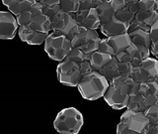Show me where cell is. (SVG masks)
<instances>
[{
	"mask_svg": "<svg viewBox=\"0 0 158 134\" xmlns=\"http://www.w3.org/2000/svg\"><path fill=\"white\" fill-rule=\"evenodd\" d=\"M108 87L109 82L107 79L99 72L93 71L85 76H82L76 87L84 99L97 100L103 97Z\"/></svg>",
	"mask_w": 158,
	"mask_h": 134,
	"instance_id": "1",
	"label": "cell"
},
{
	"mask_svg": "<svg viewBox=\"0 0 158 134\" xmlns=\"http://www.w3.org/2000/svg\"><path fill=\"white\" fill-rule=\"evenodd\" d=\"M83 124L82 113L75 107H66L57 113L53 121V127L61 134H77Z\"/></svg>",
	"mask_w": 158,
	"mask_h": 134,
	"instance_id": "2",
	"label": "cell"
},
{
	"mask_svg": "<svg viewBox=\"0 0 158 134\" xmlns=\"http://www.w3.org/2000/svg\"><path fill=\"white\" fill-rule=\"evenodd\" d=\"M149 120L144 112L132 111L127 109L121 116L117 125L118 134H146Z\"/></svg>",
	"mask_w": 158,
	"mask_h": 134,
	"instance_id": "3",
	"label": "cell"
},
{
	"mask_svg": "<svg viewBox=\"0 0 158 134\" xmlns=\"http://www.w3.org/2000/svg\"><path fill=\"white\" fill-rule=\"evenodd\" d=\"M71 49V41L65 35L51 32L44 40V51L53 61H63Z\"/></svg>",
	"mask_w": 158,
	"mask_h": 134,
	"instance_id": "4",
	"label": "cell"
},
{
	"mask_svg": "<svg viewBox=\"0 0 158 134\" xmlns=\"http://www.w3.org/2000/svg\"><path fill=\"white\" fill-rule=\"evenodd\" d=\"M74 14L64 12L61 9L59 10L58 13L51 19L52 32L65 35L71 41V39L75 36L79 29V25L77 24Z\"/></svg>",
	"mask_w": 158,
	"mask_h": 134,
	"instance_id": "5",
	"label": "cell"
},
{
	"mask_svg": "<svg viewBox=\"0 0 158 134\" xmlns=\"http://www.w3.org/2000/svg\"><path fill=\"white\" fill-rule=\"evenodd\" d=\"M56 76L59 83L70 87H76L82 78L79 64L68 60L59 62L56 68Z\"/></svg>",
	"mask_w": 158,
	"mask_h": 134,
	"instance_id": "6",
	"label": "cell"
},
{
	"mask_svg": "<svg viewBox=\"0 0 158 134\" xmlns=\"http://www.w3.org/2000/svg\"><path fill=\"white\" fill-rule=\"evenodd\" d=\"M101 38L99 37L96 30H89L83 27H79L77 33L71 39L73 48H78L89 55L98 50L99 42Z\"/></svg>",
	"mask_w": 158,
	"mask_h": 134,
	"instance_id": "7",
	"label": "cell"
},
{
	"mask_svg": "<svg viewBox=\"0 0 158 134\" xmlns=\"http://www.w3.org/2000/svg\"><path fill=\"white\" fill-rule=\"evenodd\" d=\"M158 74V60L148 57L139 66L133 67L131 77L135 83H145L152 81Z\"/></svg>",
	"mask_w": 158,
	"mask_h": 134,
	"instance_id": "8",
	"label": "cell"
},
{
	"mask_svg": "<svg viewBox=\"0 0 158 134\" xmlns=\"http://www.w3.org/2000/svg\"><path fill=\"white\" fill-rule=\"evenodd\" d=\"M103 98L107 102L108 105L111 106L113 109L121 110V109L127 108L130 94L125 91H123V89L109 83V87L105 93H104Z\"/></svg>",
	"mask_w": 158,
	"mask_h": 134,
	"instance_id": "9",
	"label": "cell"
},
{
	"mask_svg": "<svg viewBox=\"0 0 158 134\" xmlns=\"http://www.w3.org/2000/svg\"><path fill=\"white\" fill-rule=\"evenodd\" d=\"M158 19L157 10H138L135 18L128 26V31L141 29L150 31V28Z\"/></svg>",
	"mask_w": 158,
	"mask_h": 134,
	"instance_id": "10",
	"label": "cell"
},
{
	"mask_svg": "<svg viewBox=\"0 0 158 134\" xmlns=\"http://www.w3.org/2000/svg\"><path fill=\"white\" fill-rule=\"evenodd\" d=\"M16 16L10 11H0V40H12L18 31Z\"/></svg>",
	"mask_w": 158,
	"mask_h": 134,
	"instance_id": "11",
	"label": "cell"
},
{
	"mask_svg": "<svg viewBox=\"0 0 158 134\" xmlns=\"http://www.w3.org/2000/svg\"><path fill=\"white\" fill-rule=\"evenodd\" d=\"M79 27H83L89 30H97L100 27V21L95 8L86 10H78L74 14Z\"/></svg>",
	"mask_w": 158,
	"mask_h": 134,
	"instance_id": "12",
	"label": "cell"
},
{
	"mask_svg": "<svg viewBox=\"0 0 158 134\" xmlns=\"http://www.w3.org/2000/svg\"><path fill=\"white\" fill-rule=\"evenodd\" d=\"M17 33L19 35L20 39H21V41L27 43L29 45H33V46L44 43V40L47 39L48 35V33H46V32L37 31V30L30 27L29 25L19 26Z\"/></svg>",
	"mask_w": 158,
	"mask_h": 134,
	"instance_id": "13",
	"label": "cell"
},
{
	"mask_svg": "<svg viewBox=\"0 0 158 134\" xmlns=\"http://www.w3.org/2000/svg\"><path fill=\"white\" fill-rule=\"evenodd\" d=\"M157 99V96H144L142 93H131L127 109L137 112H144Z\"/></svg>",
	"mask_w": 158,
	"mask_h": 134,
	"instance_id": "14",
	"label": "cell"
},
{
	"mask_svg": "<svg viewBox=\"0 0 158 134\" xmlns=\"http://www.w3.org/2000/svg\"><path fill=\"white\" fill-rule=\"evenodd\" d=\"M100 31L105 35L106 37L116 36V35H121L123 33L128 32V25L122 22L121 20L114 17L109 22L100 25Z\"/></svg>",
	"mask_w": 158,
	"mask_h": 134,
	"instance_id": "15",
	"label": "cell"
},
{
	"mask_svg": "<svg viewBox=\"0 0 158 134\" xmlns=\"http://www.w3.org/2000/svg\"><path fill=\"white\" fill-rule=\"evenodd\" d=\"M126 52L128 54L131 59V64L133 67L139 66L144 59L150 57V49L141 46V45L131 44L128 48H127Z\"/></svg>",
	"mask_w": 158,
	"mask_h": 134,
	"instance_id": "16",
	"label": "cell"
},
{
	"mask_svg": "<svg viewBox=\"0 0 158 134\" xmlns=\"http://www.w3.org/2000/svg\"><path fill=\"white\" fill-rule=\"evenodd\" d=\"M107 40L111 44L114 51H115V56L118 53L126 51L127 48H128V46L131 44L128 33H123L121 35H116V36L107 37Z\"/></svg>",
	"mask_w": 158,
	"mask_h": 134,
	"instance_id": "17",
	"label": "cell"
},
{
	"mask_svg": "<svg viewBox=\"0 0 158 134\" xmlns=\"http://www.w3.org/2000/svg\"><path fill=\"white\" fill-rule=\"evenodd\" d=\"M43 13L42 12V4L40 2H36L32 7L27 9L26 11L16 15V20L19 26L23 25H29L32 20L37 16V15Z\"/></svg>",
	"mask_w": 158,
	"mask_h": 134,
	"instance_id": "18",
	"label": "cell"
},
{
	"mask_svg": "<svg viewBox=\"0 0 158 134\" xmlns=\"http://www.w3.org/2000/svg\"><path fill=\"white\" fill-rule=\"evenodd\" d=\"M127 33L130 35L131 41L132 44L141 45V46H144V47H147L150 49L152 41L150 38L149 31H145V30H141V29H136V30H132V31H128Z\"/></svg>",
	"mask_w": 158,
	"mask_h": 134,
	"instance_id": "19",
	"label": "cell"
},
{
	"mask_svg": "<svg viewBox=\"0 0 158 134\" xmlns=\"http://www.w3.org/2000/svg\"><path fill=\"white\" fill-rule=\"evenodd\" d=\"M99 73L107 79L109 83L115 78L118 77V61L117 58L115 56L112 57V59L99 71Z\"/></svg>",
	"mask_w": 158,
	"mask_h": 134,
	"instance_id": "20",
	"label": "cell"
},
{
	"mask_svg": "<svg viewBox=\"0 0 158 134\" xmlns=\"http://www.w3.org/2000/svg\"><path fill=\"white\" fill-rule=\"evenodd\" d=\"M111 55H108V54H104L102 52H99L98 50L95 52L91 53L89 55V62L91 64V67L93 71H96L99 72L100 69L105 66V65L110 61L112 59Z\"/></svg>",
	"mask_w": 158,
	"mask_h": 134,
	"instance_id": "21",
	"label": "cell"
},
{
	"mask_svg": "<svg viewBox=\"0 0 158 134\" xmlns=\"http://www.w3.org/2000/svg\"><path fill=\"white\" fill-rule=\"evenodd\" d=\"M95 9H96L97 14H98L100 25L109 22L110 20H112L114 17H115L116 12L114 11V9L111 6L109 0H108V1H105V2L100 3L99 5H97V6L95 7Z\"/></svg>",
	"mask_w": 158,
	"mask_h": 134,
	"instance_id": "22",
	"label": "cell"
},
{
	"mask_svg": "<svg viewBox=\"0 0 158 134\" xmlns=\"http://www.w3.org/2000/svg\"><path fill=\"white\" fill-rule=\"evenodd\" d=\"M29 26L35 30H37V31L49 33L52 31V20L44 14L41 13L37 15L32 20L31 23L29 24Z\"/></svg>",
	"mask_w": 158,
	"mask_h": 134,
	"instance_id": "23",
	"label": "cell"
},
{
	"mask_svg": "<svg viewBox=\"0 0 158 134\" xmlns=\"http://www.w3.org/2000/svg\"><path fill=\"white\" fill-rule=\"evenodd\" d=\"M110 83L113 84L114 87H117L118 88L123 89V91H125L128 94H131V88L133 86H135V82L131 78V77H120L118 76L114 78Z\"/></svg>",
	"mask_w": 158,
	"mask_h": 134,
	"instance_id": "24",
	"label": "cell"
},
{
	"mask_svg": "<svg viewBox=\"0 0 158 134\" xmlns=\"http://www.w3.org/2000/svg\"><path fill=\"white\" fill-rule=\"evenodd\" d=\"M36 2H37L36 0H19V1L9 5L7 8L13 15L16 16V15L26 11L27 9L32 7Z\"/></svg>",
	"mask_w": 158,
	"mask_h": 134,
	"instance_id": "25",
	"label": "cell"
},
{
	"mask_svg": "<svg viewBox=\"0 0 158 134\" xmlns=\"http://www.w3.org/2000/svg\"><path fill=\"white\" fill-rule=\"evenodd\" d=\"M135 16V13L127 6H125L121 10H118V11L116 12V14H115V17L117 19L121 20L122 22L126 23L127 25H128V26H130V24L131 23Z\"/></svg>",
	"mask_w": 158,
	"mask_h": 134,
	"instance_id": "26",
	"label": "cell"
},
{
	"mask_svg": "<svg viewBox=\"0 0 158 134\" xmlns=\"http://www.w3.org/2000/svg\"><path fill=\"white\" fill-rule=\"evenodd\" d=\"M60 9L67 13H76L80 7V0H60L59 1Z\"/></svg>",
	"mask_w": 158,
	"mask_h": 134,
	"instance_id": "27",
	"label": "cell"
},
{
	"mask_svg": "<svg viewBox=\"0 0 158 134\" xmlns=\"http://www.w3.org/2000/svg\"><path fill=\"white\" fill-rule=\"evenodd\" d=\"M89 55L85 54L80 49L72 47L71 51L68 53V55L64 60H68V61H72V62H75V63L79 64V63H81L83 61H85V60L89 59Z\"/></svg>",
	"mask_w": 158,
	"mask_h": 134,
	"instance_id": "28",
	"label": "cell"
},
{
	"mask_svg": "<svg viewBox=\"0 0 158 134\" xmlns=\"http://www.w3.org/2000/svg\"><path fill=\"white\" fill-rule=\"evenodd\" d=\"M150 124L158 123V99L144 111Z\"/></svg>",
	"mask_w": 158,
	"mask_h": 134,
	"instance_id": "29",
	"label": "cell"
},
{
	"mask_svg": "<svg viewBox=\"0 0 158 134\" xmlns=\"http://www.w3.org/2000/svg\"><path fill=\"white\" fill-rule=\"evenodd\" d=\"M133 66L128 62H118V76L131 77Z\"/></svg>",
	"mask_w": 158,
	"mask_h": 134,
	"instance_id": "30",
	"label": "cell"
},
{
	"mask_svg": "<svg viewBox=\"0 0 158 134\" xmlns=\"http://www.w3.org/2000/svg\"><path fill=\"white\" fill-rule=\"evenodd\" d=\"M98 51L102 52L104 54L111 55V56H115V51H114V49L112 48L111 44L108 42L107 38L100 40V42H99V46H98Z\"/></svg>",
	"mask_w": 158,
	"mask_h": 134,
	"instance_id": "31",
	"label": "cell"
},
{
	"mask_svg": "<svg viewBox=\"0 0 158 134\" xmlns=\"http://www.w3.org/2000/svg\"><path fill=\"white\" fill-rule=\"evenodd\" d=\"M60 10L59 4L56 5H42V12L48 18H52L54 15L57 14L58 11Z\"/></svg>",
	"mask_w": 158,
	"mask_h": 134,
	"instance_id": "32",
	"label": "cell"
},
{
	"mask_svg": "<svg viewBox=\"0 0 158 134\" xmlns=\"http://www.w3.org/2000/svg\"><path fill=\"white\" fill-rule=\"evenodd\" d=\"M79 68H80V72H81L82 76H85V74L93 72L91 64L89 62V59L85 60V61H83L81 63H79Z\"/></svg>",
	"mask_w": 158,
	"mask_h": 134,
	"instance_id": "33",
	"label": "cell"
},
{
	"mask_svg": "<svg viewBox=\"0 0 158 134\" xmlns=\"http://www.w3.org/2000/svg\"><path fill=\"white\" fill-rule=\"evenodd\" d=\"M109 2H110L115 12H118V10L123 9L126 6V0H109Z\"/></svg>",
	"mask_w": 158,
	"mask_h": 134,
	"instance_id": "34",
	"label": "cell"
},
{
	"mask_svg": "<svg viewBox=\"0 0 158 134\" xmlns=\"http://www.w3.org/2000/svg\"><path fill=\"white\" fill-rule=\"evenodd\" d=\"M149 33H150V38H151L152 42L158 41V19L154 22V24L151 26Z\"/></svg>",
	"mask_w": 158,
	"mask_h": 134,
	"instance_id": "35",
	"label": "cell"
},
{
	"mask_svg": "<svg viewBox=\"0 0 158 134\" xmlns=\"http://www.w3.org/2000/svg\"><path fill=\"white\" fill-rule=\"evenodd\" d=\"M96 4L94 0H80V7L79 10H86L90 8H95Z\"/></svg>",
	"mask_w": 158,
	"mask_h": 134,
	"instance_id": "36",
	"label": "cell"
},
{
	"mask_svg": "<svg viewBox=\"0 0 158 134\" xmlns=\"http://www.w3.org/2000/svg\"><path fill=\"white\" fill-rule=\"evenodd\" d=\"M138 2H139V0H126V6L136 14L138 11Z\"/></svg>",
	"mask_w": 158,
	"mask_h": 134,
	"instance_id": "37",
	"label": "cell"
},
{
	"mask_svg": "<svg viewBox=\"0 0 158 134\" xmlns=\"http://www.w3.org/2000/svg\"><path fill=\"white\" fill-rule=\"evenodd\" d=\"M150 54L154 56L156 59H158V41H154L151 43L150 46Z\"/></svg>",
	"mask_w": 158,
	"mask_h": 134,
	"instance_id": "38",
	"label": "cell"
},
{
	"mask_svg": "<svg viewBox=\"0 0 158 134\" xmlns=\"http://www.w3.org/2000/svg\"><path fill=\"white\" fill-rule=\"evenodd\" d=\"M146 134H158V123L149 124V126L147 128Z\"/></svg>",
	"mask_w": 158,
	"mask_h": 134,
	"instance_id": "39",
	"label": "cell"
},
{
	"mask_svg": "<svg viewBox=\"0 0 158 134\" xmlns=\"http://www.w3.org/2000/svg\"><path fill=\"white\" fill-rule=\"evenodd\" d=\"M60 0H39L38 2H40L42 5H56L59 4Z\"/></svg>",
	"mask_w": 158,
	"mask_h": 134,
	"instance_id": "40",
	"label": "cell"
},
{
	"mask_svg": "<svg viewBox=\"0 0 158 134\" xmlns=\"http://www.w3.org/2000/svg\"><path fill=\"white\" fill-rule=\"evenodd\" d=\"M17 1H19V0H2V3L6 7H8L9 5H11V4H13L15 2H17Z\"/></svg>",
	"mask_w": 158,
	"mask_h": 134,
	"instance_id": "41",
	"label": "cell"
},
{
	"mask_svg": "<svg viewBox=\"0 0 158 134\" xmlns=\"http://www.w3.org/2000/svg\"><path fill=\"white\" fill-rule=\"evenodd\" d=\"M105 1H108V0H94V2H95L96 6H97V5H99V4H100V3H103V2H105Z\"/></svg>",
	"mask_w": 158,
	"mask_h": 134,
	"instance_id": "42",
	"label": "cell"
},
{
	"mask_svg": "<svg viewBox=\"0 0 158 134\" xmlns=\"http://www.w3.org/2000/svg\"><path fill=\"white\" fill-rule=\"evenodd\" d=\"M153 81H154V82H155V83H156L158 84V74H157V76H156V77H155L154 78H153Z\"/></svg>",
	"mask_w": 158,
	"mask_h": 134,
	"instance_id": "43",
	"label": "cell"
},
{
	"mask_svg": "<svg viewBox=\"0 0 158 134\" xmlns=\"http://www.w3.org/2000/svg\"><path fill=\"white\" fill-rule=\"evenodd\" d=\"M36 1H37V2H38V1H39V0H36Z\"/></svg>",
	"mask_w": 158,
	"mask_h": 134,
	"instance_id": "44",
	"label": "cell"
}]
</instances>
